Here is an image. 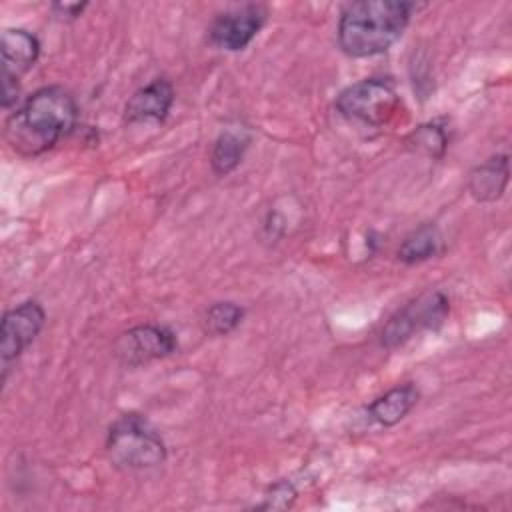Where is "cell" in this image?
I'll return each instance as SVG.
<instances>
[{
    "instance_id": "cell-1",
    "label": "cell",
    "mask_w": 512,
    "mask_h": 512,
    "mask_svg": "<svg viewBox=\"0 0 512 512\" xmlns=\"http://www.w3.org/2000/svg\"><path fill=\"white\" fill-rule=\"evenodd\" d=\"M76 118L74 96L62 86H44L6 118L4 140L16 154L32 158L44 154L66 136Z\"/></svg>"
},
{
    "instance_id": "cell-2",
    "label": "cell",
    "mask_w": 512,
    "mask_h": 512,
    "mask_svg": "<svg viewBox=\"0 0 512 512\" xmlns=\"http://www.w3.org/2000/svg\"><path fill=\"white\" fill-rule=\"evenodd\" d=\"M414 10V2L402 0L350 2L342 10L336 28L340 50L350 58L384 54L400 40Z\"/></svg>"
},
{
    "instance_id": "cell-3",
    "label": "cell",
    "mask_w": 512,
    "mask_h": 512,
    "mask_svg": "<svg viewBox=\"0 0 512 512\" xmlns=\"http://www.w3.org/2000/svg\"><path fill=\"white\" fill-rule=\"evenodd\" d=\"M106 454L120 470H150L166 460V444L144 416L130 412L108 428Z\"/></svg>"
},
{
    "instance_id": "cell-4",
    "label": "cell",
    "mask_w": 512,
    "mask_h": 512,
    "mask_svg": "<svg viewBox=\"0 0 512 512\" xmlns=\"http://www.w3.org/2000/svg\"><path fill=\"white\" fill-rule=\"evenodd\" d=\"M334 104L348 120H356L366 126H384L396 116L400 96L390 78H364L346 86L336 96Z\"/></svg>"
},
{
    "instance_id": "cell-5",
    "label": "cell",
    "mask_w": 512,
    "mask_h": 512,
    "mask_svg": "<svg viewBox=\"0 0 512 512\" xmlns=\"http://www.w3.org/2000/svg\"><path fill=\"white\" fill-rule=\"evenodd\" d=\"M450 312L448 298L440 292H426L390 316L380 332V344L384 348H398L424 330H438Z\"/></svg>"
},
{
    "instance_id": "cell-6",
    "label": "cell",
    "mask_w": 512,
    "mask_h": 512,
    "mask_svg": "<svg viewBox=\"0 0 512 512\" xmlns=\"http://www.w3.org/2000/svg\"><path fill=\"white\" fill-rule=\"evenodd\" d=\"M178 350L176 334L158 324H140L122 332L114 342V356L122 366L138 368L162 360Z\"/></svg>"
},
{
    "instance_id": "cell-7",
    "label": "cell",
    "mask_w": 512,
    "mask_h": 512,
    "mask_svg": "<svg viewBox=\"0 0 512 512\" xmlns=\"http://www.w3.org/2000/svg\"><path fill=\"white\" fill-rule=\"evenodd\" d=\"M46 320L44 308L36 300H26L2 316L0 326V358H2V380H6L8 364L16 360L40 334Z\"/></svg>"
},
{
    "instance_id": "cell-8",
    "label": "cell",
    "mask_w": 512,
    "mask_h": 512,
    "mask_svg": "<svg viewBox=\"0 0 512 512\" xmlns=\"http://www.w3.org/2000/svg\"><path fill=\"white\" fill-rule=\"evenodd\" d=\"M266 16L268 10L262 4H244L226 10L212 20L208 28V38L220 50H244L262 30Z\"/></svg>"
},
{
    "instance_id": "cell-9",
    "label": "cell",
    "mask_w": 512,
    "mask_h": 512,
    "mask_svg": "<svg viewBox=\"0 0 512 512\" xmlns=\"http://www.w3.org/2000/svg\"><path fill=\"white\" fill-rule=\"evenodd\" d=\"M174 104V86L168 78H154L138 88L124 106L126 124L164 122Z\"/></svg>"
},
{
    "instance_id": "cell-10",
    "label": "cell",
    "mask_w": 512,
    "mask_h": 512,
    "mask_svg": "<svg viewBox=\"0 0 512 512\" xmlns=\"http://www.w3.org/2000/svg\"><path fill=\"white\" fill-rule=\"evenodd\" d=\"M2 80L18 82L38 60L40 42L24 28H6L0 38Z\"/></svg>"
},
{
    "instance_id": "cell-11",
    "label": "cell",
    "mask_w": 512,
    "mask_h": 512,
    "mask_svg": "<svg viewBox=\"0 0 512 512\" xmlns=\"http://www.w3.org/2000/svg\"><path fill=\"white\" fill-rule=\"evenodd\" d=\"M508 154H496L472 168L468 176V192L476 202H496L508 184Z\"/></svg>"
},
{
    "instance_id": "cell-12",
    "label": "cell",
    "mask_w": 512,
    "mask_h": 512,
    "mask_svg": "<svg viewBox=\"0 0 512 512\" xmlns=\"http://www.w3.org/2000/svg\"><path fill=\"white\" fill-rule=\"evenodd\" d=\"M418 398H420V392L414 384L394 386L384 396L376 398L370 404L368 416L380 426H394L402 418H406V414L418 404Z\"/></svg>"
},
{
    "instance_id": "cell-13",
    "label": "cell",
    "mask_w": 512,
    "mask_h": 512,
    "mask_svg": "<svg viewBox=\"0 0 512 512\" xmlns=\"http://www.w3.org/2000/svg\"><path fill=\"white\" fill-rule=\"evenodd\" d=\"M252 142V136L244 128H224L218 138L214 140L212 152H210V166L214 174L226 176L232 170L238 168L242 162L248 146Z\"/></svg>"
},
{
    "instance_id": "cell-14",
    "label": "cell",
    "mask_w": 512,
    "mask_h": 512,
    "mask_svg": "<svg viewBox=\"0 0 512 512\" xmlns=\"http://www.w3.org/2000/svg\"><path fill=\"white\" fill-rule=\"evenodd\" d=\"M442 248V236L434 224H422L412 230L396 250V256L404 264H420L436 256Z\"/></svg>"
},
{
    "instance_id": "cell-15",
    "label": "cell",
    "mask_w": 512,
    "mask_h": 512,
    "mask_svg": "<svg viewBox=\"0 0 512 512\" xmlns=\"http://www.w3.org/2000/svg\"><path fill=\"white\" fill-rule=\"evenodd\" d=\"M450 142L446 126H442L438 120L418 126L408 138L406 144L410 150L430 156V158H442Z\"/></svg>"
},
{
    "instance_id": "cell-16",
    "label": "cell",
    "mask_w": 512,
    "mask_h": 512,
    "mask_svg": "<svg viewBox=\"0 0 512 512\" xmlns=\"http://www.w3.org/2000/svg\"><path fill=\"white\" fill-rule=\"evenodd\" d=\"M242 318H244V308L240 304L222 300L206 308L202 322H204V330L210 336H226L240 326Z\"/></svg>"
},
{
    "instance_id": "cell-17",
    "label": "cell",
    "mask_w": 512,
    "mask_h": 512,
    "mask_svg": "<svg viewBox=\"0 0 512 512\" xmlns=\"http://www.w3.org/2000/svg\"><path fill=\"white\" fill-rule=\"evenodd\" d=\"M296 498V490L290 482L280 480L276 484H272L268 488V492L264 494V502L260 504V508H272V510H282V508H290L292 502Z\"/></svg>"
},
{
    "instance_id": "cell-18",
    "label": "cell",
    "mask_w": 512,
    "mask_h": 512,
    "mask_svg": "<svg viewBox=\"0 0 512 512\" xmlns=\"http://www.w3.org/2000/svg\"><path fill=\"white\" fill-rule=\"evenodd\" d=\"M88 4L86 2H82V4H54L52 8L62 16V18H78L82 12H84V8H86Z\"/></svg>"
}]
</instances>
